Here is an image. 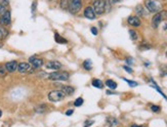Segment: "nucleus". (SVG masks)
I'll use <instances>...</instances> for the list:
<instances>
[{
  "mask_svg": "<svg viewBox=\"0 0 167 127\" xmlns=\"http://www.w3.org/2000/svg\"><path fill=\"white\" fill-rule=\"evenodd\" d=\"M70 78V74L65 71L62 72H53L48 75V79L52 81H67Z\"/></svg>",
  "mask_w": 167,
  "mask_h": 127,
  "instance_id": "1",
  "label": "nucleus"
},
{
  "mask_svg": "<svg viewBox=\"0 0 167 127\" xmlns=\"http://www.w3.org/2000/svg\"><path fill=\"white\" fill-rule=\"evenodd\" d=\"M145 8L149 10L150 12H154V14H157V12L161 11V4L159 3L158 1L156 0H147L145 2Z\"/></svg>",
  "mask_w": 167,
  "mask_h": 127,
  "instance_id": "2",
  "label": "nucleus"
},
{
  "mask_svg": "<svg viewBox=\"0 0 167 127\" xmlns=\"http://www.w3.org/2000/svg\"><path fill=\"white\" fill-rule=\"evenodd\" d=\"M167 20V11L166 10H161V11L157 12L152 19V26L153 28H158L162 21Z\"/></svg>",
  "mask_w": 167,
  "mask_h": 127,
  "instance_id": "3",
  "label": "nucleus"
},
{
  "mask_svg": "<svg viewBox=\"0 0 167 127\" xmlns=\"http://www.w3.org/2000/svg\"><path fill=\"white\" fill-rule=\"evenodd\" d=\"M66 98V94L62 90H52L48 93V100L52 103L61 102Z\"/></svg>",
  "mask_w": 167,
  "mask_h": 127,
  "instance_id": "4",
  "label": "nucleus"
},
{
  "mask_svg": "<svg viewBox=\"0 0 167 127\" xmlns=\"http://www.w3.org/2000/svg\"><path fill=\"white\" fill-rule=\"evenodd\" d=\"M92 8L95 10V14H102L106 11V0H95L93 2Z\"/></svg>",
  "mask_w": 167,
  "mask_h": 127,
  "instance_id": "5",
  "label": "nucleus"
},
{
  "mask_svg": "<svg viewBox=\"0 0 167 127\" xmlns=\"http://www.w3.org/2000/svg\"><path fill=\"white\" fill-rule=\"evenodd\" d=\"M69 11L73 14H78L82 8V1L81 0H71L69 3Z\"/></svg>",
  "mask_w": 167,
  "mask_h": 127,
  "instance_id": "6",
  "label": "nucleus"
},
{
  "mask_svg": "<svg viewBox=\"0 0 167 127\" xmlns=\"http://www.w3.org/2000/svg\"><path fill=\"white\" fill-rule=\"evenodd\" d=\"M11 22V14L9 10H6L1 17H0V25L8 26Z\"/></svg>",
  "mask_w": 167,
  "mask_h": 127,
  "instance_id": "7",
  "label": "nucleus"
},
{
  "mask_svg": "<svg viewBox=\"0 0 167 127\" xmlns=\"http://www.w3.org/2000/svg\"><path fill=\"white\" fill-rule=\"evenodd\" d=\"M29 63L32 65V67L35 69H38V68H41L43 66V61H42L40 57H29Z\"/></svg>",
  "mask_w": 167,
  "mask_h": 127,
  "instance_id": "8",
  "label": "nucleus"
},
{
  "mask_svg": "<svg viewBox=\"0 0 167 127\" xmlns=\"http://www.w3.org/2000/svg\"><path fill=\"white\" fill-rule=\"evenodd\" d=\"M84 17L86 19H88V20H95L96 18L95 10H93V8L91 6H87L84 9Z\"/></svg>",
  "mask_w": 167,
  "mask_h": 127,
  "instance_id": "9",
  "label": "nucleus"
},
{
  "mask_svg": "<svg viewBox=\"0 0 167 127\" xmlns=\"http://www.w3.org/2000/svg\"><path fill=\"white\" fill-rule=\"evenodd\" d=\"M127 22L130 26H132V27H140V24H142L140 18L136 16H130L129 18L127 19Z\"/></svg>",
  "mask_w": 167,
  "mask_h": 127,
  "instance_id": "10",
  "label": "nucleus"
},
{
  "mask_svg": "<svg viewBox=\"0 0 167 127\" xmlns=\"http://www.w3.org/2000/svg\"><path fill=\"white\" fill-rule=\"evenodd\" d=\"M46 68L51 69V70H54V71H57L62 68V64L57 61H49L46 63Z\"/></svg>",
  "mask_w": 167,
  "mask_h": 127,
  "instance_id": "11",
  "label": "nucleus"
},
{
  "mask_svg": "<svg viewBox=\"0 0 167 127\" xmlns=\"http://www.w3.org/2000/svg\"><path fill=\"white\" fill-rule=\"evenodd\" d=\"M18 63H16V61H11V62H8V63H6L5 64V69H6V71L7 72H9V73H12V72H14V71L18 69Z\"/></svg>",
  "mask_w": 167,
  "mask_h": 127,
  "instance_id": "12",
  "label": "nucleus"
},
{
  "mask_svg": "<svg viewBox=\"0 0 167 127\" xmlns=\"http://www.w3.org/2000/svg\"><path fill=\"white\" fill-rule=\"evenodd\" d=\"M31 69V66H30V64H28V63H21V64H19L18 65V71L20 73H26V72H28V71Z\"/></svg>",
  "mask_w": 167,
  "mask_h": 127,
  "instance_id": "13",
  "label": "nucleus"
},
{
  "mask_svg": "<svg viewBox=\"0 0 167 127\" xmlns=\"http://www.w3.org/2000/svg\"><path fill=\"white\" fill-rule=\"evenodd\" d=\"M62 91H63L66 95H72V94H74L75 89L73 87H71V86L63 85V86H62Z\"/></svg>",
  "mask_w": 167,
  "mask_h": 127,
  "instance_id": "14",
  "label": "nucleus"
},
{
  "mask_svg": "<svg viewBox=\"0 0 167 127\" xmlns=\"http://www.w3.org/2000/svg\"><path fill=\"white\" fill-rule=\"evenodd\" d=\"M54 39H55V41H57V43H59V44H66V43L68 42L67 40L65 39V38L61 37V35H59V33H55V35H54Z\"/></svg>",
  "mask_w": 167,
  "mask_h": 127,
  "instance_id": "15",
  "label": "nucleus"
},
{
  "mask_svg": "<svg viewBox=\"0 0 167 127\" xmlns=\"http://www.w3.org/2000/svg\"><path fill=\"white\" fill-rule=\"evenodd\" d=\"M106 85L108 86L109 88H111V89H116L117 88V83L115 82L114 80H111V79L106 81Z\"/></svg>",
  "mask_w": 167,
  "mask_h": 127,
  "instance_id": "16",
  "label": "nucleus"
},
{
  "mask_svg": "<svg viewBox=\"0 0 167 127\" xmlns=\"http://www.w3.org/2000/svg\"><path fill=\"white\" fill-rule=\"evenodd\" d=\"M7 30L2 27V26H0V40H3L7 36Z\"/></svg>",
  "mask_w": 167,
  "mask_h": 127,
  "instance_id": "17",
  "label": "nucleus"
},
{
  "mask_svg": "<svg viewBox=\"0 0 167 127\" xmlns=\"http://www.w3.org/2000/svg\"><path fill=\"white\" fill-rule=\"evenodd\" d=\"M135 12H136V14L140 17L145 16V8H143L142 5H138L135 8Z\"/></svg>",
  "mask_w": 167,
  "mask_h": 127,
  "instance_id": "18",
  "label": "nucleus"
},
{
  "mask_svg": "<svg viewBox=\"0 0 167 127\" xmlns=\"http://www.w3.org/2000/svg\"><path fill=\"white\" fill-rule=\"evenodd\" d=\"M46 111V105H39L35 108L36 113H44Z\"/></svg>",
  "mask_w": 167,
  "mask_h": 127,
  "instance_id": "19",
  "label": "nucleus"
},
{
  "mask_svg": "<svg viewBox=\"0 0 167 127\" xmlns=\"http://www.w3.org/2000/svg\"><path fill=\"white\" fill-rule=\"evenodd\" d=\"M83 67H84V69L87 71L91 70V68H92V63H91L90 60H86V61L83 63Z\"/></svg>",
  "mask_w": 167,
  "mask_h": 127,
  "instance_id": "20",
  "label": "nucleus"
},
{
  "mask_svg": "<svg viewBox=\"0 0 167 127\" xmlns=\"http://www.w3.org/2000/svg\"><path fill=\"white\" fill-rule=\"evenodd\" d=\"M92 86H95L96 88H102L104 84H102V82L100 79H95V80L92 81Z\"/></svg>",
  "mask_w": 167,
  "mask_h": 127,
  "instance_id": "21",
  "label": "nucleus"
},
{
  "mask_svg": "<svg viewBox=\"0 0 167 127\" xmlns=\"http://www.w3.org/2000/svg\"><path fill=\"white\" fill-rule=\"evenodd\" d=\"M129 35H130V38H131V40H133V41L138 40V32H136V31H134V30H130V31H129Z\"/></svg>",
  "mask_w": 167,
  "mask_h": 127,
  "instance_id": "22",
  "label": "nucleus"
},
{
  "mask_svg": "<svg viewBox=\"0 0 167 127\" xmlns=\"http://www.w3.org/2000/svg\"><path fill=\"white\" fill-rule=\"evenodd\" d=\"M82 105H83V98H77V100L74 102V106L75 107H81Z\"/></svg>",
  "mask_w": 167,
  "mask_h": 127,
  "instance_id": "23",
  "label": "nucleus"
},
{
  "mask_svg": "<svg viewBox=\"0 0 167 127\" xmlns=\"http://www.w3.org/2000/svg\"><path fill=\"white\" fill-rule=\"evenodd\" d=\"M108 122L110 123L111 126H116L118 124V120L115 119V118H109L108 119Z\"/></svg>",
  "mask_w": 167,
  "mask_h": 127,
  "instance_id": "24",
  "label": "nucleus"
},
{
  "mask_svg": "<svg viewBox=\"0 0 167 127\" xmlns=\"http://www.w3.org/2000/svg\"><path fill=\"white\" fill-rule=\"evenodd\" d=\"M69 3H70V2L68 1V0H62V2H61V7L64 8V9H66V8L69 7Z\"/></svg>",
  "mask_w": 167,
  "mask_h": 127,
  "instance_id": "25",
  "label": "nucleus"
},
{
  "mask_svg": "<svg viewBox=\"0 0 167 127\" xmlns=\"http://www.w3.org/2000/svg\"><path fill=\"white\" fill-rule=\"evenodd\" d=\"M124 80H125L126 82L128 83V85H129V86H131V87H135V86H138V82H135V81L128 80V79H124Z\"/></svg>",
  "mask_w": 167,
  "mask_h": 127,
  "instance_id": "26",
  "label": "nucleus"
},
{
  "mask_svg": "<svg viewBox=\"0 0 167 127\" xmlns=\"http://www.w3.org/2000/svg\"><path fill=\"white\" fill-rule=\"evenodd\" d=\"M5 11H6V6L4 5V4L0 3V17H1Z\"/></svg>",
  "mask_w": 167,
  "mask_h": 127,
  "instance_id": "27",
  "label": "nucleus"
},
{
  "mask_svg": "<svg viewBox=\"0 0 167 127\" xmlns=\"http://www.w3.org/2000/svg\"><path fill=\"white\" fill-rule=\"evenodd\" d=\"M93 123H95V121H93V120H86V121H85V123H84V127H89V126L92 125Z\"/></svg>",
  "mask_w": 167,
  "mask_h": 127,
  "instance_id": "28",
  "label": "nucleus"
},
{
  "mask_svg": "<svg viewBox=\"0 0 167 127\" xmlns=\"http://www.w3.org/2000/svg\"><path fill=\"white\" fill-rule=\"evenodd\" d=\"M151 110L153 112H156V113H158V112L160 111V107L159 106H155V105H153V106H151Z\"/></svg>",
  "mask_w": 167,
  "mask_h": 127,
  "instance_id": "29",
  "label": "nucleus"
},
{
  "mask_svg": "<svg viewBox=\"0 0 167 127\" xmlns=\"http://www.w3.org/2000/svg\"><path fill=\"white\" fill-rule=\"evenodd\" d=\"M5 67L4 68H2V67H0V76H4L5 75Z\"/></svg>",
  "mask_w": 167,
  "mask_h": 127,
  "instance_id": "30",
  "label": "nucleus"
},
{
  "mask_svg": "<svg viewBox=\"0 0 167 127\" xmlns=\"http://www.w3.org/2000/svg\"><path fill=\"white\" fill-rule=\"evenodd\" d=\"M91 33H92L93 35H97V29H96L95 27H92L91 28Z\"/></svg>",
  "mask_w": 167,
  "mask_h": 127,
  "instance_id": "31",
  "label": "nucleus"
},
{
  "mask_svg": "<svg viewBox=\"0 0 167 127\" xmlns=\"http://www.w3.org/2000/svg\"><path fill=\"white\" fill-rule=\"evenodd\" d=\"M123 69H124V70H125V71H127L128 73H132V69H131V68H129V67L124 66V67H123Z\"/></svg>",
  "mask_w": 167,
  "mask_h": 127,
  "instance_id": "32",
  "label": "nucleus"
},
{
  "mask_svg": "<svg viewBox=\"0 0 167 127\" xmlns=\"http://www.w3.org/2000/svg\"><path fill=\"white\" fill-rule=\"evenodd\" d=\"M36 4H37V2H36V1H34L33 4H32V12H33V14H34V11L36 10Z\"/></svg>",
  "mask_w": 167,
  "mask_h": 127,
  "instance_id": "33",
  "label": "nucleus"
},
{
  "mask_svg": "<svg viewBox=\"0 0 167 127\" xmlns=\"http://www.w3.org/2000/svg\"><path fill=\"white\" fill-rule=\"evenodd\" d=\"M73 113H74V111H73L72 109L71 110H68V111L66 112V115H67V116H71Z\"/></svg>",
  "mask_w": 167,
  "mask_h": 127,
  "instance_id": "34",
  "label": "nucleus"
},
{
  "mask_svg": "<svg viewBox=\"0 0 167 127\" xmlns=\"http://www.w3.org/2000/svg\"><path fill=\"white\" fill-rule=\"evenodd\" d=\"M120 1H122V0H112L113 3H118V2H120Z\"/></svg>",
  "mask_w": 167,
  "mask_h": 127,
  "instance_id": "35",
  "label": "nucleus"
},
{
  "mask_svg": "<svg viewBox=\"0 0 167 127\" xmlns=\"http://www.w3.org/2000/svg\"><path fill=\"white\" fill-rule=\"evenodd\" d=\"M130 127H140V126H138V125H136V124H132V125L130 126Z\"/></svg>",
  "mask_w": 167,
  "mask_h": 127,
  "instance_id": "36",
  "label": "nucleus"
},
{
  "mask_svg": "<svg viewBox=\"0 0 167 127\" xmlns=\"http://www.w3.org/2000/svg\"><path fill=\"white\" fill-rule=\"evenodd\" d=\"M1 115H2V112H1V110H0V117H1Z\"/></svg>",
  "mask_w": 167,
  "mask_h": 127,
  "instance_id": "37",
  "label": "nucleus"
},
{
  "mask_svg": "<svg viewBox=\"0 0 167 127\" xmlns=\"http://www.w3.org/2000/svg\"><path fill=\"white\" fill-rule=\"evenodd\" d=\"M165 55H166V57H167V51H166V53H165Z\"/></svg>",
  "mask_w": 167,
  "mask_h": 127,
  "instance_id": "38",
  "label": "nucleus"
}]
</instances>
